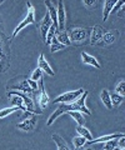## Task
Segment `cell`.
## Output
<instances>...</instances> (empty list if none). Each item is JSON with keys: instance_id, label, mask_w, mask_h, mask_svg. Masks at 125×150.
<instances>
[{"instance_id": "cell-1", "label": "cell", "mask_w": 125, "mask_h": 150, "mask_svg": "<svg viewBox=\"0 0 125 150\" xmlns=\"http://www.w3.org/2000/svg\"><path fill=\"white\" fill-rule=\"evenodd\" d=\"M88 95H89V93L84 91L75 101L71 103V104H64L65 111H66V112H68V111H79V112H85L86 115H90L91 112H90V110L88 109L86 105H85V100H86Z\"/></svg>"}, {"instance_id": "cell-2", "label": "cell", "mask_w": 125, "mask_h": 150, "mask_svg": "<svg viewBox=\"0 0 125 150\" xmlns=\"http://www.w3.org/2000/svg\"><path fill=\"white\" fill-rule=\"evenodd\" d=\"M83 93H84V89H81V88L78 89V90H75V91L64 93V94H61V95H59L56 99L54 100V103H56V104H71V103L75 101Z\"/></svg>"}, {"instance_id": "cell-3", "label": "cell", "mask_w": 125, "mask_h": 150, "mask_svg": "<svg viewBox=\"0 0 125 150\" xmlns=\"http://www.w3.org/2000/svg\"><path fill=\"white\" fill-rule=\"evenodd\" d=\"M28 8H29V10H28V15H26V18L23 20L19 25H18L16 28H15V30L13 31V38H15L19 33L24 29L25 26H28V25H30V24H35V15H34V9H33V6H31V4L30 3H28Z\"/></svg>"}, {"instance_id": "cell-4", "label": "cell", "mask_w": 125, "mask_h": 150, "mask_svg": "<svg viewBox=\"0 0 125 150\" xmlns=\"http://www.w3.org/2000/svg\"><path fill=\"white\" fill-rule=\"evenodd\" d=\"M89 36V31L86 29H83V28H74L70 31V35H69V39L70 41L74 43H83L84 40H86V38Z\"/></svg>"}, {"instance_id": "cell-5", "label": "cell", "mask_w": 125, "mask_h": 150, "mask_svg": "<svg viewBox=\"0 0 125 150\" xmlns=\"http://www.w3.org/2000/svg\"><path fill=\"white\" fill-rule=\"evenodd\" d=\"M65 8H64V3L59 1L58 3V8H56V20H58V30L59 31H64L65 30Z\"/></svg>"}, {"instance_id": "cell-6", "label": "cell", "mask_w": 125, "mask_h": 150, "mask_svg": "<svg viewBox=\"0 0 125 150\" xmlns=\"http://www.w3.org/2000/svg\"><path fill=\"white\" fill-rule=\"evenodd\" d=\"M103 35H104V30H103V28L99 26V25L94 26V28L91 29L90 44H91V45L99 44V43H100V40H101V38H103Z\"/></svg>"}, {"instance_id": "cell-7", "label": "cell", "mask_w": 125, "mask_h": 150, "mask_svg": "<svg viewBox=\"0 0 125 150\" xmlns=\"http://www.w3.org/2000/svg\"><path fill=\"white\" fill-rule=\"evenodd\" d=\"M38 68H39L43 73H46L48 75H50V76H54V71H53L52 67L49 65V63L46 62V59H45L44 54H40V56H39V60H38Z\"/></svg>"}, {"instance_id": "cell-8", "label": "cell", "mask_w": 125, "mask_h": 150, "mask_svg": "<svg viewBox=\"0 0 125 150\" xmlns=\"http://www.w3.org/2000/svg\"><path fill=\"white\" fill-rule=\"evenodd\" d=\"M52 25H53L52 19H50L49 14L46 13L45 16H44V19H43V21H41V25H40V33H41V38H43L44 43H45L46 34H48V31H49V29H50V26H52Z\"/></svg>"}, {"instance_id": "cell-9", "label": "cell", "mask_w": 125, "mask_h": 150, "mask_svg": "<svg viewBox=\"0 0 125 150\" xmlns=\"http://www.w3.org/2000/svg\"><path fill=\"white\" fill-rule=\"evenodd\" d=\"M19 129L24 130V131H33L36 126V119L35 118H29V119H25L23 120L21 123H19L16 125Z\"/></svg>"}, {"instance_id": "cell-10", "label": "cell", "mask_w": 125, "mask_h": 150, "mask_svg": "<svg viewBox=\"0 0 125 150\" xmlns=\"http://www.w3.org/2000/svg\"><path fill=\"white\" fill-rule=\"evenodd\" d=\"M121 137H125L123 133H115V134H108V135H104V137H100L98 139H93L91 142H89V144H98V143H106L109 140H115V139H119Z\"/></svg>"}, {"instance_id": "cell-11", "label": "cell", "mask_w": 125, "mask_h": 150, "mask_svg": "<svg viewBox=\"0 0 125 150\" xmlns=\"http://www.w3.org/2000/svg\"><path fill=\"white\" fill-rule=\"evenodd\" d=\"M40 88V96H39V104L41 106V109H45L46 106H48L49 104V96L48 94L45 93V89H44V85H43V79L41 80H39V85Z\"/></svg>"}, {"instance_id": "cell-12", "label": "cell", "mask_w": 125, "mask_h": 150, "mask_svg": "<svg viewBox=\"0 0 125 150\" xmlns=\"http://www.w3.org/2000/svg\"><path fill=\"white\" fill-rule=\"evenodd\" d=\"M45 6L48 8V14L50 19H52V23H53V26L55 28V29L58 30V20H56V8H55V5L53 3L50 1H45Z\"/></svg>"}, {"instance_id": "cell-13", "label": "cell", "mask_w": 125, "mask_h": 150, "mask_svg": "<svg viewBox=\"0 0 125 150\" xmlns=\"http://www.w3.org/2000/svg\"><path fill=\"white\" fill-rule=\"evenodd\" d=\"M9 96H10V100H11L13 106L18 108V109H21V110H24V111L26 110V108L24 105V101H23V99H21L19 95L14 94L13 91H9Z\"/></svg>"}, {"instance_id": "cell-14", "label": "cell", "mask_w": 125, "mask_h": 150, "mask_svg": "<svg viewBox=\"0 0 125 150\" xmlns=\"http://www.w3.org/2000/svg\"><path fill=\"white\" fill-rule=\"evenodd\" d=\"M81 60H83V63H84V64L91 65V67H95L96 69H100V64H99V62L94 58V56L89 55L88 53H84V51H83V53H81Z\"/></svg>"}, {"instance_id": "cell-15", "label": "cell", "mask_w": 125, "mask_h": 150, "mask_svg": "<svg viewBox=\"0 0 125 150\" xmlns=\"http://www.w3.org/2000/svg\"><path fill=\"white\" fill-rule=\"evenodd\" d=\"M115 3H117V0H108V1H105L104 4V10H103V20H108L109 15L112 14V10L115 5Z\"/></svg>"}, {"instance_id": "cell-16", "label": "cell", "mask_w": 125, "mask_h": 150, "mask_svg": "<svg viewBox=\"0 0 125 150\" xmlns=\"http://www.w3.org/2000/svg\"><path fill=\"white\" fill-rule=\"evenodd\" d=\"M115 40H117V34H114L113 31L104 33V35L100 40V44L101 45H110V44H113Z\"/></svg>"}, {"instance_id": "cell-17", "label": "cell", "mask_w": 125, "mask_h": 150, "mask_svg": "<svg viewBox=\"0 0 125 150\" xmlns=\"http://www.w3.org/2000/svg\"><path fill=\"white\" fill-rule=\"evenodd\" d=\"M100 99H101V101H103V104L105 105L106 109H109V110L113 109L112 100H110V94H109V91L106 90V89L101 90V93H100Z\"/></svg>"}, {"instance_id": "cell-18", "label": "cell", "mask_w": 125, "mask_h": 150, "mask_svg": "<svg viewBox=\"0 0 125 150\" xmlns=\"http://www.w3.org/2000/svg\"><path fill=\"white\" fill-rule=\"evenodd\" d=\"M55 38H56V40L64 46L71 45V41L69 39V35L66 34V31H58V34L55 35Z\"/></svg>"}, {"instance_id": "cell-19", "label": "cell", "mask_w": 125, "mask_h": 150, "mask_svg": "<svg viewBox=\"0 0 125 150\" xmlns=\"http://www.w3.org/2000/svg\"><path fill=\"white\" fill-rule=\"evenodd\" d=\"M53 140L55 142V144H56V148H58V150H70V148L68 146V144L64 142V139L60 137V135H58V134H54L53 135Z\"/></svg>"}, {"instance_id": "cell-20", "label": "cell", "mask_w": 125, "mask_h": 150, "mask_svg": "<svg viewBox=\"0 0 125 150\" xmlns=\"http://www.w3.org/2000/svg\"><path fill=\"white\" fill-rule=\"evenodd\" d=\"M64 112H66V111H65V108H64V104H60V106L58 108V109L55 110L52 115H50V118H49V120H48V123H46V125L50 126V125H52L54 121H55V119H56L58 116H60L61 114H64Z\"/></svg>"}, {"instance_id": "cell-21", "label": "cell", "mask_w": 125, "mask_h": 150, "mask_svg": "<svg viewBox=\"0 0 125 150\" xmlns=\"http://www.w3.org/2000/svg\"><path fill=\"white\" fill-rule=\"evenodd\" d=\"M68 114L76 121L78 126H83V125H84L85 120H84V116H83V112H79V111H68Z\"/></svg>"}, {"instance_id": "cell-22", "label": "cell", "mask_w": 125, "mask_h": 150, "mask_svg": "<svg viewBox=\"0 0 125 150\" xmlns=\"http://www.w3.org/2000/svg\"><path fill=\"white\" fill-rule=\"evenodd\" d=\"M76 131L79 133L80 137H83V138H85V139H86V143H89V142H91V140H93V135L90 134V131L88 130L84 125H83V126H78V128H76Z\"/></svg>"}, {"instance_id": "cell-23", "label": "cell", "mask_w": 125, "mask_h": 150, "mask_svg": "<svg viewBox=\"0 0 125 150\" xmlns=\"http://www.w3.org/2000/svg\"><path fill=\"white\" fill-rule=\"evenodd\" d=\"M14 89H18V90H20L21 93H24V94H30L31 91H33V89H31L30 85L28 84V80H23L21 84H19V85H15V86H14Z\"/></svg>"}, {"instance_id": "cell-24", "label": "cell", "mask_w": 125, "mask_h": 150, "mask_svg": "<svg viewBox=\"0 0 125 150\" xmlns=\"http://www.w3.org/2000/svg\"><path fill=\"white\" fill-rule=\"evenodd\" d=\"M85 143H86V139L80 137V135H78V137L73 139V144H74V146H75V149H80L81 146H84Z\"/></svg>"}, {"instance_id": "cell-25", "label": "cell", "mask_w": 125, "mask_h": 150, "mask_svg": "<svg viewBox=\"0 0 125 150\" xmlns=\"http://www.w3.org/2000/svg\"><path fill=\"white\" fill-rule=\"evenodd\" d=\"M50 51H52V53H55V51H58V50H61L63 48H65V46L64 45H61L59 43V41L56 40V38H54V39L52 40V43H50Z\"/></svg>"}, {"instance_id": "cell-26", "label": "cell", "mask_w": 125, "mask_h": 150, "mask_svg": "<svg viewBox=\"0 0 125 150\" xmlns=\"http://www.w3.org/2000/svg\"><path fill=\"white\" fill-rule=\"evenodd\" d=\"M110 100H112L113 108H114V106H119V105L123 103V96H120V95H118L117 93H114V94H112V95H110Z\"/></svg>"}, {"instance_id": "cell-27", "label": "cell", "mask_w": 125, "mask_h": 150, "mask_svg": "<svg viewBox=\"0 0 125 150\" xmlns=\"http://www.w3.org/2000/svg\"><path fill=\"white\" fill-rule=\"evenodd\" d=\"M115 93L118 94L120 96H124L125 95V81L124 80H120L117 86H115Z\"/></svg>"}, {"instance_id": "cell-28", "label": "cell", "mask_w": 125, "mask_h": 150, "mask_svg": "<svg viewBox=\"0 0 125 150\" xmlns=\"http://www.w3.org/2000/svg\"><path fill=\"white\" fill-rule=\"evenodd\" d=\"M55 31H56V29L52 25L50 26V29H49V31H48V34H46V38H45V44H48V45H50V43H52V40L55 38Z\"/></svg>"}, {"instance_id": "cell-29", "label": "cell", "mask_w": 125, "mask_h": 150, "mask_svg": "<svg viewBox=\"0 0 125 150\" xmlns=\"http://www.w3.org/2000/svg\"><path fill=\"white\" fill-rule=\"evenodd\" d=\"M18 110V108L15 106H11V108H6V109H3V110H0V119H3V118H6V116H9L10 114H13L14 111H16Z\"/></svg>"}, {"instance_id": "cell-30", "label": "cell", "mask_w": 125, "mask_h": 150, "mask_svg": "<svg viewBox=\"0 0 125 150\" xmlns=\"http://www.w3.org/2000/svg\"><path fill=\"white\" fill-rule=\"evenodd\" d=\"M117 146H118V139H115V140H109V142L104 143L103 150H114Z\"/></svg>"}, {"instance_id": "cell-31", "label": "cell", "mask_w": 125, "mask_h": 150, "mask_svg": "<svg viewBox=\"0 0 125 150\" xmlns=\"http://www.w3.org/2000/svg\"><path fill=\"white\" fill-rule=\"evenodd\" d=\"M31 80L33 81H39V80H41V79H43V71H41V70L38 68V69H35L34 71H33V74H31Z\"/></svg>"}, {"instance_id": "cell-32", "label": "cell", "mask_w": 125, "mask_h": 150, "mask_svg": "<svg viewBox=\"0 0 125 150\" xmlns=\"http://www.w3.org/2000/svg\"><path fill=\"white\" fill-rule=\"evenodd\" d=\"M118 148H120V149L125 148V137H121L118 139Z\"/></svg>"}, {"instance_id": "cell-33", "label": "cell", "mask_w": 125, "mask_h": 150, "mask_svg": "<svg viewBox=\"0 0 125 150\" xmlns=\"http://www.w3.org/2000/svg\"><path fill=\"white\" fill-rule=\"evenodd\" d=\"M28 84H29L30 88L33 89V90H38V83L33 81V80H31V79H28Z\"/></svg>"}, {"instance_id": "cell-34", "label": "cell", "mask_w": 125, "mask_h": 150, "mask_svg": "<svg viewBox=\"0 0 125 150\" xmlns=\"http://www.w3.org/2000/svg\"><path fill=\"white\" fill-rule=\"evenodd\" d=\"M85 6H96V1H83Z\"/></svg>"}, {"instance_id": "cell-35", "label": "cell", "mask_w": 125, "mask_h": 150, "mask_svg": "<svg viewBox=\"0 0 125 150\" xmlns=\"http://www.w3.org/2000/svg\"><path fill=\"white\" fill-rule=\"evenodd\" d=\"M114 150H124V149H120V148H118V146H117V148H115Z\"/></svg>"}, {"instance_id": "cell-36", "label": "cell", "mask_w": 125, "mask_h": 150, "mask_svg": "<svg viewBox=\"0 0 125 150\" xmlns=\"http://www.w3.org/2000/svg\"><path fill=\"white\" fill-rule=\"evenodd\" d=\"M1 56L3 55H0V67H1Z\"/></svg>"}, {"instance_id": "cell-37", "label": "cell", "mask_w": 125, "mask_h": 150, "mask_svg": "<svg viewBox=\"0 0 125 150\" xmlns=\"http://www.w3.org/2000/svg\"><path fill=\"white\" fill-rule=\"evenodd\" d=\"M78 150H79V149H78ZM83 150H93L91 148H88V149H83Z\"/></svg>"}, {"instance_id": "cell-38", "label": "cell", "mask_w": 125, "mask_h": 150, "mask_svg": "<svg viewBox=\"0 0 125 150\" xmlns=\"http://www.w3.org/2000/svg\"><path fill=\"white\" fill-rule=\"evenodd\" d=\"M0 55H3V54H1V45H0Z\"/></svg>"}, {"instance_id": "cell-39", "label": "cell", "mask_w": 125, "mask_h": 150, "mask_svg": "<svg viewBox=\"0 0 125 150\" xmlns=\"http://www.w3.org/2000/svg\"><path fill=\"white\" fill-rule=\"evenodd\" d=\"M1 4H3V1H0V5H1Z\"/></svg>"}, {"instance_id": "cell-40", "label": "cell", "mask_w": 125, "mask_h": 150, "mask_svg": "<svg viewBox=\"0 0 125 150\" xmlns=\"http://www.w3.org/2000/svg\"><path fill=\"white\" fill-rule=\"evenodd\" d=\"M75 150H78V149H75Z\"/></svg>"}]
</instances>
